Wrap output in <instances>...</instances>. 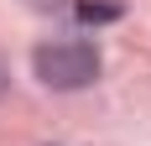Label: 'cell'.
Instances as JSON below:
<instances>
[{"label":"cell","mask_w":151,"mask_h":146,"mask_svg":"<svg viewBox=\"0 0 151 146\" xmlns=\"http://www.w3.org/2000/svg\"><path fill=\"white\" fill-rule=\"evenodd\" d=\"M31 68L47 89H83L99 78V47L83 37H63V42H42L31 52Z\"/></svg>","instance_id":"obj_1"},{"label":"cell","mask_w":151,"mask_h":146,"mask_svg":"<svg viewBox=\"0 0 151 146\" xmlns=\"http://www.w3.org/2000/svg\"><path fill=\"white\" fill-rule=\"evenodd\" d=\"M78 16H83V21H115L120 11H115V5H94V0H89V5H78Z\"/></svg>","instance_id":"obj_2"}]
</instances>
